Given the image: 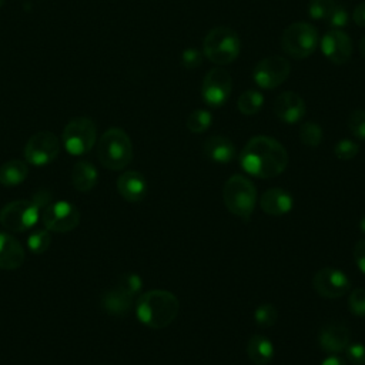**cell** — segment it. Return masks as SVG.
Instances as JSON below:
<instances>
[{
  "label": "cell",
  "mask_w": 365,
  "mask_h": 365,
  "mask_svg": "<svg viewBox=\"0 0 365 365\" xmlns=\"http://www.w3.org/2000/svg\"><path fill=\"white\" fill-rule=\"evenodd\" d=\"M288 160L285 147L268 135L252 137L240 154L242 170L258 178H272L279 175L287 168Z\"/></svg>",
  "instance_id": "cell-1"
},
{
  "label": "cell",
  "mask_w": 365,
  "mask_h": 365,
  "mask_svg": "<svg viewBox=\"0 0 365 365\" xmlns=\"http://www.w3.org/2000/svg\"><path fill=\"white\" fill-rule=\"evenodd\" d=\"M180 309L178 298L165 289H151L141 294L135 304L138 321L153 329L168 327Z\"/></svg>",
  "instance_id": "cell-2"
},
{
  "label": "cell",
  "mask_w": 365,
  "mask_h": 365,
  "mask_svg": "<svg viewBox=\"0 0 365 365\" xmlns=\"http://www.w3.org/2000/svg\"><path fill=\"white\" fill-rule=\"evenodd\" d=\"M51 202V194L38 190L31 200H16L0 211V224L11 232H23L33 228L40 220L41 210Z\"/></svg>",
  "instance_id": "cell-3"
},
{
  "label": "cell",
  "mask_w": 365,
  "mask_h": 365,
  "mask_svg": "<svg viewBox=\"0 0 365 365\" xmlns=\"http://www.w3.org/2000/svg\"><path fill=\"white\" fill-rule=\"evenodd\" d=\"M97 157L108 170H123L133 160V144L128 134L121 128H108L97 144Z\"/></svg>",
  "instance_id": "cell-4"
},
{
  "label": "cell",
  "mask_w": 365,
  "mask_h": 365,
  "mask_svg": "<svg viewBox=\"0 0 365 365\" xmlns=\"http://www.w3.org/2000/svg\"><path fill=\"white\" fill-rule=\"evenodd\" d=\"M222 200L231 214L248 221L257 202L255 185L244 175H231L224 184Z\"/></svg>",
  "instance_id": "cell-5"
},
{
  "label": "cell",
  "mask_w": 365,
  "mask_h": 365,
  "mask_svg": "<svg viewBox=\"0 0 365 365\" xmlns=\"http://www.w3.org/2000/svg\"><path fill=\"white\" fill-rule=\"evenodd\" d=\"M241 50V43L237 33L225 26H218L210 30L202 43L204 56L217 66L232 63Z\"/></svg>",
  "instance_id": "cell-6"
},
{
  "label": "cell",
  "mask_w": 365,
  "mask_h": 365,
  "mask_svg": "<svg viewBox=\"0 0 365 365\" xmlns=\"http://www.w3.org/2000/svg\"><path fill=\"white\" fill-rule=\"evenodd\" d=\"M318 44L317 29L305 21H295L289 24L281 36L282 50L294 58L309 57Z\"/></svg>",
  "instance_id": "cell-7"
},
{
  "label": "cell",
  "mask_w": 365,
  "mask_h": 365,
  "mask_svg": "<svg viewBox=\"0 0 365 365\" xmlns=\"http://www.w3.org/2000/svg\"><path fill=\"white\" fill-rule=\"evenodd\" d=\"M97 138V128L91 118L76 117L68 121L63 130L61 141L66 151L71 155L87 154Z\"/></svg>",
  "instance_id": "cell-8"
},
{
  "label": "cell",
  "mask_w": 365,
  "mask_h": 365,
  "mask_svg": "<svg viewBox=\"0 0 365 365\" xmlns=\"http://www.w3.org/2000/svg\"><path fill=\"white\" fill-rule=\"evenodd\" d=\"M41 222L46 230L53 232H68L74 230L80 222L78 208L67 201L50 202L41 210Z\"/></svg>",
  "instance_id": "cell-9"
},
{
  "label": "cell",
  "mask_w": 365,
  "mask_h": 365,
  "mask_svg": "<svg viewBox=\"0 0 365 365\" xmlns=\"http://www.w3.org/2000/svg\"><path fill=\"white\" fill-rule=\"evenodd\" d=\"M58 153V138L50 131H38L33 134L24 147L26 161L36 167H44L53 163L57 158Z\"/></svg>",
  "instance_id": "cell-10"
},
{
  "label": "cell",
  "mask_w": 365,
  "mask_h": 365,
  "mask_svg": "<svg viewBox=\"0 0 365 365\" xmlns=\"http://www.w3.org/2000/svg\"><path fill=\"white\" fill-rule=\"evenodd\" d=\"M291 73V64L285 57L269 56L257 63L252 71L255 84L265 90H272L281 86Z\"/></svg>",
  "instance_id": "cell-11"
},
{
  "label": "cell",
  "mask_w": 365,
  "mask_h": 365,
  "mask_svg": "<svg viewBox=\"0 0 365 365\" xmlns=\"http://www.w3.org/2000/svg\"><path fill=\"white\" fill-rule=\"evenodd\" d=\"M232 91V78L222 67L211 68L202 80L201 96L210 107H221L227 103Z\"/></svg>",
  "instance_id": "cell-12"
},
{
  "label": "cell",
  "mask_w": 365,
  "mask_h": 365,
  "mask_svg": "<svg viewBox=\"0 0 365 365\" xmlns=\"http://www.w3.org/2000/svg\"><path fill=\"white\" fill-rule=\"evenodd\" d=\"M312 288L321 297L335 299L345 295L351 288V281L345 272L334 267H324L312 277Z\"/></svg>",
  "instance_id": "cell-13"
},
{
  "label": "cell",
  "mask_w": 365,
  "mask_h": 365,
  "mask_svg": "<svg viewBox=\"0 0 365 365\" xmlns=\"http://www.w3.org/2000/svg\"><path fill=\"white\" fill-rule=\"evenodd\" d=\"M321 51L329 61L344 64L352 56V40L346 33L332 29L321 38Z\"/></svg>",
  "instance_id": "cell-14"
},
{
  "label": "cell",
  "mask_w": 365,
  "mask_h": 365,
  "mask_svg": "<svg viewBox=\"0 0 365 365\" xmlns=\"http://www.w3.org/2000/svg\"><path fill=\"white\" fill-rule=\"evenodd\" d=\"M305 101L295 91H284L274 101L275 115L287 123L295 124L305 115Z\"/></svg>",
  "instance_id": "cell-15"
},
{
  "label": "cell",
  "mask_w": 365,
  "mask_h": 365,
  "mask_svg": "<svg viewBox=\"0 0 365 365\" xmlns=\"http://www.w3.org/2000/svg\"><path fill=\"white\" fill-rule=\"evenodd\" d=\"M349 339L351 331L341 324H329L324 327L318 336L321 349L332 355L345 351V348L349 345Z\"/></svg>",
  "instance_id": "cell-16"
},
{
  "label": "cell",
  "mask_w": 365,
  "mask_h": 365,
  "mask_svg": "<svg viewBox=\"0 0 365 365\" xmlns=\"http://www.w3.org/2000/svg\"><path fill=\"white\" fill-rule=\"evenodd\" d=\"M147 181L138 171L130 170L117 178V190L120 195L128 202H138L147 194Z\"/></svg>",
  "instance_id": "cell-17"
},
{
  "label": "cell",
  "mask_w": 365,
  "mask_h": 365,
  "mask_svg": "<svg viewBox=\"0 0 365 365\" xmlns=\"http://www.w3.org/2000/svg\"><path fill=\"white\" fill-rule=\"evenodd\" d=\"M259 205L264 212L269 215H285L288 214L294 207V198L292 195L284 190V188H269L267 190L259 200Z\"/></svg>",
  "instance_id": "cell-18"
},
{
  "label": "cell",
  "mask_w": 365,
  "mask_h": 365,
  "mask_svg": "<svg viewBox=\"0 0 365 365\" xmlns=\"http://www.w3.org/2000/svg\"><path fill=\"white\" fill-rule=\"evenodd\" d=\"M24 248L13 235L0 232V268L17 269L24 262Z\"/></svg>",
  "instance_id": "cell-19"
},
{
  "label": "cell",
  "mask_w": 365,
  "mask_h": 365,
  "mask_svg": "<svg viewBox=\"0 0 365 365\" xmlns=\"http://www.w3.org/2000/svg\"><path fill=\"white\" fill-rule=\"evenodd\" d=\"M133 299L134 297L115 285L111 289H107L101 295V307L103 309L114 317H123L128 314V311L133 307Z\"/></svg>",
  "instance_id": "cell-20"
},
{
  "label": "cell",
  "mask_w": 365,
  "mask_h": 365,
  "mask_svg": "<svg viewBox=\"0 0 365 365\" xmlns=\"http://www.w3.org/2000/svg\"><path fill=\"white\" fill-rule=\"evenodd\" d=\"M202 151L205 157L218 164L230 163L235 155V147L228 137L211 135L204 141Z\"/></svg>",
  "instance_id": "cell-21"
},
{
  "label": "cell",
  "mask_w": 365,
  "mask_h": 365,
  "mask_svg": "<svg viewBox=\"0 0 365 365\" xmlns=\"http://www.w3.org/2000/svg\"><path fill=\"white\" fill-rule=\"evenodd\" d=\"M247 355L250 361L255 365H267L274 358V345L272 342L259 334H254L247 341Z\"/></svg>",
  "instance_id": "cell-22"
},
{
  "label": "cell",
  "mask_w": 365,
  "mask_h": 365,
  "mask_svg": "<svg viewBox=\"0 0 365 365\" xmlns=\"http://www.w3.org/2000/svg\"><path fill=\"white\" fill-rule=\"evenodd\" d=\"M98 181V171L90 161L81 160L74 164L71 171V182L77 191L88 192Z\"/></svg>",
  "instance_id": "cell-23"
},
{
  "label": "cell",
  "mask_w": 365,
  "mask_h": 365,
  "mask_svg": "<svg viewBox=\"0 0 365 365\" xmlns=\"http://www.w3.org/2000/svg\"><path fill=\"white\" fill-rule=\"evenodd\" d=\"M29 175V167L21 160L6 161L0 167V184L4 187H14L21 184Z\"/></svg>",
  "instance_id": "cell-24"
},
{
  "label": "cell",
  "mask_w": 365,
  "mask_h": 365,
  "mask_svg": "<svg viewBox=\"0 0 365 365\" xmlns=\"http://www.w3.org/2000/svg\"><path fill=\"white\" fill-rule=\"evenodd\" d=\"M237 106H238V110L245 114V115H254L257 114L261 107L264 106V96L257 91V90H247L244 91L238 100H237Z\"/></svg>",
  "instance_id": "cell-25"
},
{
  "label": "cell",
  "mask_w": 365,
  "mask_h": 365,
  "mask_svg": "<svg viewBox=\"0 0 365 365\" xmlns=\"http://www.w3.org/2000/svg\"><path fill=\"white\" fill-rule=\"evenodd\" d=\"M212 123V115L210 111L207 110H202V108H198V110H194L192 113H190V115L187 117V128L191 131V133H204L205 130L210 128Z\"/></svg>",
  "instance_id": "cell-26"
},
{
  "label": "cell",
  "mask_w": 365,
  "mask_h": 365,
  "mask_svg": "<svg viewBox=\"0 0 365 365\" xmlns=\"http://www.w3.org/2000/svg\"><path fill=\"white\" fill-rule=\"evenodd\" d=\"M299 140L304 145L307 147H318L322 141V128L319 124L312 123V121H305L299 127Z\"/></svg>",
  "instance_id": "cell-27"
},
{
  "label": "cell",
  "mask_w": 365,
  "mask_h": 365,
  "mask_svg": "<svg viewBox=\"0 0 365 365\" xmlns=\"http://www.w3.org/2000/svg\"><path fill=\"white\" fill-rule=\"evenodd\" d=\"M277 319H278V311L269 302L258 305L254 311V321L261 328L272 327L277 322Z\"/></svg>",
  "instance_id": "cell-28"
},
{
  "label": "cell",
  "mask_w": 365,
  "mask_h": 365,
  "mask_svg": "<svg viewBox=\"0 0 365 365\" xmlns=\"http://www.w3.org/2000/svg\"><path fill=\"white\" fill-rule=\"evenodd\" d=\"M51 244V235L48 230H36L27 237V247L33 254H43Z\"/></svg>",
  "instance_id": "cell-29"
},
{
  "label": "cell",
  "mask_w": 365,
  "mask_h": 365,
  "mask_svg": "<svg viewBox=\"0 0 365 365\" xmlns=\"http://www.w3.org/2000/svg\"><path fill=\"white\" fill-rule=\"evenodd\" d=\"M335 0H309L308 14L314 20H327L335 9Z\"/></svg>",
  "instance_id": "cell-30"
},
{
  "label": "cell",
  "mask_w": 365,
  "mask_h": 365,
  "mask_svg": "<svg viewBox=\"0 0 365 365\" xmlns=\"http://www.w3.org/2000/svg\"><path fill=\"white\" fill-rule=\"evenodd\" d=\"M348 128L358 140H365V110H354L348 117Z\"/></svg>",
  "instance_id": "cell-31"
},
{
  "label": "cell",
  "mask_w": 365,
  "mask_h": 365,
  "mask_svg": "<svg viewBox=\"0 0 365 365\" xmlns=\"http://www.w3.org/2000/svg\"><path fill=\"white\" fill-rule=\"evenodd\" d=\"M358 151H359L358 143H355L349 138H342L334 145V154L336 155V158H339L342 161L352 160L358 154Z\"/></svg>",
  "instance_id": "cell-32"
},
{
  "label": "cell",
  "mask_w": 365,
  "mask_h": 365,
  "mask_svg": "<svg viewBox=\"0 0 365 365\" xmlns=\"http://www.w3.org/2000/svg\"><path fill=\"white\" fill-rule=\"evenodd\" d=\"M348 307L355 317H365V288H355L351 291Z\"/></svg>",
  "instance_id": "cell-33"
},
{
  "label": "cell",
  "mask_w": 365,
  "mask_h": 365,
  "mask_svg": "<svg viewBox=\"0 0 365 365\" xmlns=\"http://www.w3.org/2000/svg\"><path fill=\"white\" fill-rule=\"evenodd\" d=\"M117 285L120 288H123L124 291H127L128 294H131L133 297H135L143 288V281H141L140 275H137V274H124L118 279Z\"/></svg>",
  "instance_id": "cell-34"
},
{
  "label": "cell",
  "mask_w": 365,
  "mask_h": 365,
  "mask_svg": "<svg viewBox=\"0 0 365 365\" xmlns=\"http://www.w3.org/2000/svg\"><path fill=\"white\" fill-rule=\"evenodd\" d=\"M345 355L346 359L352 365H365V345L361 342H354L349 344L345 348Z\"/></svg>",
  "instance_id": "cell-35"
},
{
  "label": "cell",
  "mask_w": 365,
  "mask_h": 365,
  "mask_svg": "<svg viewBox=\"0 0 365 365\" xmlns=\"http://www.w3.org/2000/svg\"><path fill=\"white\" fill-rule=\"evenodd\" d=\"M348 19H349V17H348L346 9H345L342 4H338V3H336L335 9L332 10L331 16H329L327 20H328V24H329L332 29L339 30V29H342V27H345V26L348 24Z\"/></svg>",
  "instance_id": "cell-36"
},
{
  "label": "cell",
  "mask_w": 365,
  "mask_h": 365,
  "mask_svg": "<svg viewBox=\"0 0 365 365\" xmlns=\"http://www.w3.org/2000/svg\"><path fill=\"white\" fill-rule=\"evenodd\" d=\"M181 63L188 70L197 68L202 63V54L197 48H185L181 54Z\"/></svg>",
  "instance_id": "cell-37"
},
{
  "label": "cell",
  "mask_w": 365,
  "mask_h": 365,
  "mask_svg": "<svg viewBox=\"0 0 365 365\" xmlns=\"http://www.w3.org/2000/svg\"><path fill=\"white\" fill-rule=\"evenodd\" d=\"M354 261L358 267V269L365 274V238L356 241L354 247Z\"/></svg>",
  "instance_id": "cell-38"
},
{
  "label": "cell",
  "mask_w": 365,
  "mask_h": 365,
  "mask_svg": "<svg viewBox=\"0 0 365 365\" xmlns=\"http://www.w3.org/2000/svg\"><path fill=\"white\" fill-rule=\"evenodd\" d=\"M352 19H354V21H355L358 26L365 27V1L359 3V4L354 9Z\"/></svg>",
  "instance_id": "cell-39"
},
{
  "label": "cell",
  "mask_w": 365,
  "mask_h": 365,
  "mask_svg": "<svg viewBox=\"0 0 365 365\" xmlns=\"http://www.w3.org/2000/svg\"><path fill=\"white\" fill-rule=\"evenodd\" d=\"M321 365H346V361H345L344 358H341V356H336V355L334 354V355L325 358V359L321 362Z\"/></svg>",
  "instance_id": "cell-40"
},
{
  "label": "cell",
  "mask_w": 365,
  "mask_h": 365,
  "mask_svg": "<svg viewBox=\"0 0 365 365\" xmlns=\"http://www.w3.org/2000/svg\"><path fill=\"white\" fill-rule=\"evenodd\" d=\"M359 51H361V54H362V57L365 58V36L361 38V41H359Z\"/></svg>",
  "instance_id": "cell-41"
},
{
  "label": "cell",
  "mask_w": 365,
  "mask_h": 365,
  "mask_svg": "<svg viewBox=\"0 0 365 365\" xmlns=\"http://www.w3.org/2000/svg\"><path fill=\"white\" fill-rule=\"evenodd\" d=\"M359 230L365 234V214L362 215V218L359 220Z\"/></svg>",
  "instance_id": "cell-42"
},
{
  "label": "cell",
  "mask_w": 365,
  "mask_h": 365,
  "mask_svg": "<svg viewBox=\"0 0 365 365\" xmlns=\"http://www.w3.org/2000/svg\"><path fill=\"white\" fill-rule=\"evenodd\" d=\"M4 1H6V0H0V7L4 4Z\"/></svg>",
  "instance_id": "cell-43"
}]
</instances>
